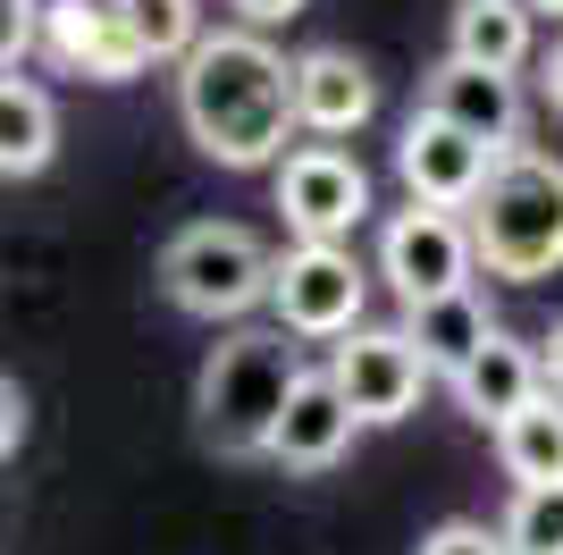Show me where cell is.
<instances>
[{"mask_svg": "<svg viewBox=\"0 0 563 555\" xmlns=\"http://www.w3.org/2000/svg\"><path fill=\"white\" fill-rule=\"evenodd\" d=\"M18 446H25V388H18V379H0V455L18 463Z\"/></svg>", "mask_w": 563, "mask_h": 555, "instance_id": "22", "label": "cell"}, {"mask_svg": "<svg viewBox=\"0 0 563 555\" xmlns=\"http://www.w3.org/2000/svg\"><path fill=\"white\" fill-rule=\"evenodd\" d=\"M118 9L135 25V43L152 51V68H168V59H186L202 43V9L194 0H118Z\"/></svg>", "mask_w": 563, "mask_h": 555, "instance_id": "19", "label": "cell"}, {"mask_svg": "<svg viewBox=\"0 0 563 555\" xmlns=\"http://www.w3.org/2000/svg\"><path fill=\"white\" fill-rule=\"evenodd\" d=\"M329 370H336V388L353 395V413L371 421V429L421 413V388L438 379L412 328H345L336 353H329Z\"/></svg>", "mask_w": 563, "mask_h": 555, "instance_id": "8", "label": "cell"}, {"mask_svg": "<svg viewBox=\"0 0 563 555\" xmlns=\"http://www.w3.org/2000/svg\"><path fill=\"white\" fill-rule=\"evenodd\" d=\"M295 110H303V135H353V127H371L378 85L353 51L320 43V51L295 59Z\"/></svg>", "mask_w": 563, "mask_h": 555, "instance_id": "14", "label": "cell"}, {"mask_svg": "<svg viewBox=\"0 0 563 555\" xmlns=\"http://www.w3.org/2000/svg\"><path fill=\"white\" fill-rule=\"evenodd\" d=\"M539 353H547V388H563V320L547 328V346H539Z\"/></svg>", "mask_w": 563, "mask_h": 555, "instance_id": "25", "label": "cell"}, {"mask_svg": "<svg viewBox=\"0 0 563 555\" xmlns=\"http://www.w3.org/2000/svg\"><path fill=\"white\" fill-rule=\"evenodd\" d=\"M404 328L421 337V353H429V370L438 379H454V370L471 362V353L496 337V320H488V303L471 295V286H454V295H429V303H412L404 312Z\"/></svg>", "mask_w": 563, "mask_h": 555, "instance_id": "17", "label": "cell"}, {"mask_svg": "<svg viewBox=\"0 0 563 555\" xmlns=\"http://www.w3.org/2000/svg\"><path fill=\"white\" fill-rule=\"evenodd\" d=\"M446 388H454V404H463V413L479 421V429H496V421H514L521 404H530V395L547 388V353H530V346L514 337V328H496V337H488L479 353H471L463 370H454Z\"/></svg>", "mask_w": 563, "mask_h": 555, "instance_id": "13", "label": "cell"}, {"mask_svg": "<svg viewBox=\"0 0 563 555\" xmlns=\"http://www.w3.org/2000/svg\"><path fill=\"white\" fill-rule=\"evenodd\" d=\"M471 270H479V236H471V219L446 210V203H412L378 228V278L396 286L404 312L429 303V295L471 286Z\"/></svg>", "mask_w": 563, "mask_h": 555, "instance_id": "6", "label": "cell"}, {"mask_svg": "<svg viewBox=\"0 0 563 555\" xmlns=\"http://www.w3.org/2000/svg\"><path fill=\"white\" fill-rule=\"evenodd\" d=\"M278 210H286L295 236H353L371 219V177H362L353 152H336V135L295 143L278 161Z\"/></svg>", "mask_w": 563, "mask_h": 555, "instance_id": "9", "label": "cell"}, {"mask_svg": "<svg viewBox=\"0 0 563 555\" xmlns=\"http://www.w3.org/2000/svg\"><path fill=\"white\" fill-rule=\"evenodd\" d=\"M514 555H563V480L547 488H514V513L496 522Z\"/></svg>", "mask_w": 563, "mask_h": 555, "instance_id": "20", "label": "cell"}, {"mask_svg": "<svg viewBox=\"0 0 563 555\" xmlns=\"http://www.w3.org/2000/svg\"><path fill=\"white\" fill-rule=\"evenodd\" d=\"M177 118L202 161L219 168H278L286 135L303 127L295 110V59L269 43V25H219L177 59Z\"/></svg>", "mask_w": 563, "mask_h": 555, "instance_id": "1", "label": "cell"}, {"mask_svg": "<svg viewBox=\"0 0 563 555\" xmlns=\"http://www.w3.org/2000/svg\"><path fill=\"white\" fill-rule=\"evenodd\" d=\"M539 92H547V110L563 118V34H555V51L539 59Z\"/></svg>", "mask_w": 563, "mask_h": 555, "instance_id": "24", "label": "cell"}, {"mask_svg": "<svg viewBox=\"0 0 563 555\" xmlns=\"http://www.w3.org/2000/svg\"><path fill=\"white\" fill-rule=\"evenodd\" d=\"M59 152V110L34 76H0V177H43Z\"/></svg>", "mask_w": 563, "mask_h": 555, "instance_id": "16", "label": "cell"}, {"mask_svg": "<svg viewBox=\"0 0 563 555\" xmlns=\"http://www.w3.org/2000/svg\"><path fill=\"white\" fill-rule=\"evenodd\" d=\"M530 0H454V25H446V51L479 59V68H521L530 59Z\"/></svg>", "mask_w": 563, "mask_h": 555, "instance_id": "18", "label": "cell"}, {"mask_svg": "<svg viewBox=\"0 0 563 555\" xmlns=\"http://www.w3.org/2000/svg\"><path fill=\"white\" fill-rule=\"evenodd\" d=\"M530 9H539V18H555V25H563V0H530Z\"/></svg>", "mask_w": 563, "mask_h": 555, "instance_id": "26", "label": "cell"}, {"mask_svg": "<svg viewBox=\"0 0 563 555\" xmlns=\"http://www.w3.org/2000/svg\"><path fill=\"white\" fill-rule=\"evenodd\" d=\"M496 152L505 143L488 135H471V127H454L446 110H412L404 118V135H396V177L412 203H446V210H471L479 203V185L496 177Z\"/></svg>", "mask_w": 563, "mask_h": 555, "instance_id": "7", "label": "cell"}, {"mask_svg": "<svg viewBox=\"0 0 563 555\" xmlns=\"http://www.w3.org/2000/svg\"><path fill=\"white\" fill-rule=\"evenodd\" d=\"M421 101L446 110L454 127H471V135H488V143H521V85H514V68H479V59L446 51V59L429 68Z\"/></svg>", "mask_w": 563, "mask_h": 555, "instance_id": "12", "label": "cell"}, {"mask_svg": "<svg viewBox=\"0 0 563 555\" xmlns=\"http://www.w3.org/2000/svg\"><path fill=\"white\" fill-rule=\"evenodd\" d=\"M353 429H371V421L353 413V395L336 388V370H303L295 379V395H286L278 429H269V463L278 471H336V463L353 455Z\"/></svg>", "mask_w": 563, "mask_h": 555, "instance_id": "11", "label": "cell"}, {"mask_svg": "<svg viewBox=\"0 0 563 555\" xmlns=\"http://www.w3.org/2000/svg\"><path fill=\"white\" fill-rule=\"evenodd\" d=\"M228 9H235L244 25H286V18H303L311 0H228Z\"/></svg>", "mask_w": 563, "mask_h": 555, "instance_id": "23", "label": "cell"}, {"mask_svg": "<svg viewBox=\"0 0 563 555\" xmlns=\"http://www.w3.org/2000/svg\"><path fill=\"white\" fill-rule=\"evenodd\" d=\"M362 303H371V270L345 253V236H295L278 253L269 312L295 337H345V328H362Z\"/></svg>", "mask_w": 563, "mask_h": 555, "instance_id": "5", "label": "cell"}, {"mask_svg": "<svg viewBox=\"0 0 563 555\" xmlns=\"http://www.w3.org/2000/svg\"><path fill=\"white\" fill-rule=\"evenodd\" d=\"M471 236H479V270L488 278H555L563 270V161L539 143H505L496 177L471 203Z\"/></svg>", "mask_w": 563, "mask_h": 555, "instance_id": "3", "label": "cell"}, {"mask_svg": "<svg viewBox=\"0 0 563 555\" xmlns=\"http://www.w3.org/2000/svg\"><path fill=\"white\" fill-rule=\"evenodd\" d=\"M43 59L93 85H135L152 68V51L135 43V25L118 0H43Z\"/></svg>", "mask_w": 563, "mask_h": 555, "instance_id": "10", "label": "cell"}, {"mask_svg": "<svg viewBox=\"0 0 563 555\" xmlns=\"http://www.w3.org/2000/svg\"><path fill=\"white\" fill-rule=\"evenodd\" d=\"M303 362H295V328H228L194 379V429L219 446V455H269V429H278L286 395H295Z\"/></svg>", "mask_w": 563, "mask_h": 555, "instance_id": "2", "label": "cell"}, {"mask_svg": "<svg viewBox=\"0 0 563 555\" xmlns=\"http://www.w3.org/2000/svg\"><path fill=\"white\" fill-rule=\"evenodd\" d=\"M421 555H514V547H505V531H488V522H438V531L421 538Z\"/></svg>", "mask_w": 563, "mask_h": 555, "instance_id": "21", "label": "cell"}, {"mask_svg": "<svg viewBox=\"0 0 563 555\" xmlns=\"http://www.w3.org/2000/svg\"><path fill=\"white\" fill-rule=\"evenodd\" d=\"M269 278H278V253L253 228H235V219H194V228L168 236V253H161V295L186 320H211V328L269 303Z\"/></svg>", "mask_w": 563, "mask_h": 555, "instance_id": "4", "label": "cell"}, {"mask_svg": "<svg viewBox=\"0 0 563 555\" xmlns=\"http://www.w3.org/2000/svg\"><path fill=\"white\" fill-rule=\"evenodd\" d=\"M496 463L514 488L563 480V388H539L514 421H496Z\"/></svg>", "mask_w": 563, "mask_h": 555, "instance_id": "15", "label": "cell"}]
</instances>
